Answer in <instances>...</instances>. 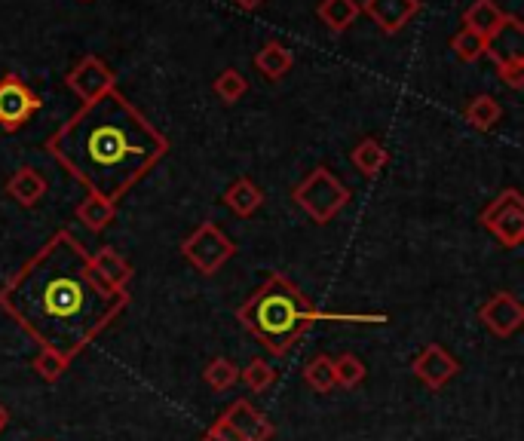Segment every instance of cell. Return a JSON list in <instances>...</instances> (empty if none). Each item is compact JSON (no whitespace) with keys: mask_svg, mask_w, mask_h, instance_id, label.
Returning a JSON list of instances; mask_svg holds the SVG:
<instances>
[{"mask_svg":"<svg viewBox=\"0 0 524 441\" xmlns=\"http://www.w3.org/2000/svg\"><path fill=\"white\" fill-rule=\"evenodd\" d=\"M129 304V291L111 288L92 267L71 230H59L0 288L4 310L40 350L74 362Z\"/></svg>","mask_w":524,"mask_h":441,"instance_id":"obj_1","label":"cell"},{"mask_svg":"<svg viewBox=\"0 0 524 441\" xmlns=\"http://www.w3.org/2000/svg\"><path fill=\"white\" fill-rule=\"evenodd\" d=\"M46 154L92 196L117 206L169 154V138L120 89H111L80 105L46 138Z\"/></svg>","mask_w":524,"mask_h":441,"instance_id":"obj_2","label":"cell"},{"mask_svg":"<svg viewBox=\"0 0 524 441\" xmlns=\"http://www.w3.org/2000/svg\"><path fill=\"white\" fill-rule=\"evenodd\" d=\"M240 325L264 343L270 356L292 353L298 337L319 322V310L310 304L307 294L279 273L267 276L261 288L252 291V298L236 313Z\"/></svg>","mask_w":524,"mask_h":441,"instance_id":"obj_3","label":"cell"},{"mask_svg":"<svg viewBox=\"0 0 524 441\" xmlns=\"http://www.w3.org/2000/svg\"><path fill=\"white\" fill-rule=\"evenodd\" d=\"M295 203L316 221V224H328L347 203H350V190L347 184L325 166L313 169L298 187H295Z\"/></svg>","mask_w":524,"mask_h":441,"instance_id":"obj_4","label":"cell"},{"mask_svg":"<svg viewBox=\"0 0 524 441\" xmlns=\"http://www.w3.org/2000/svg\"><path fill=\"white\" fill-rule=\"evenodd\" d=\"M482 227L503 245V249H518L524 242V200L515 187H506L500 196L482 209Z\"/></svg>","mask_w":524,"mask_h":441,"instance_id":"obj_5","label":"cell"},{"mask_svg":"<svg viewBox=\"0 0 524 441\" xmlns=\"http://www.w3.org/2000/svg\"><path fill=\"white\" fill-rule=\"evenodd\" d=\"M181 255L194 264L200 273L212 276L236 255V245H233L230 236L221 233V227L215 221H206L181 242Z\"/></svg>","mask_w":524,"mask_h":441,"instance_id":"obj_6","label":"cell"},{"mask_svg":"<svg viewBox=\"0 0 524 441\" xmlns=\"http://www.w3.org/2000/svg\"><path fill=\"white\" fill-rule=\"evenodd\" d=\"M485 56H491V62L500 71V80L509 89L524 86V25L518 16H509L506 28L488 40Z\"/></svg>","mask_w":524,"mask_h":441,"instance_id":"obj_7","label":"cell"},{"mask_svg":"<svg viewBox=\"0 0 524 441\" xmlns=\"http://www.w3.org/2000/svg\"><path fill=\"white\" fill-rule=\"evenodd\" d=\"M37 111H40V98L19 74L0 77V126L7 132H19L22 126L31 123Z\"/></svg>","mask_w":524,"mask_h":441,"instance_id":"obj_8","label":"cell"},{"mask_svg":"<svg viewBox=\"0 0 524 441\" xmlns=\"http://www.w3.org/2000/svg\"><path fill=\"white\" fill-rule=\"evenodd\" d=\"M65 83H68V89L80 98V105H86V102H92V98H99V95L117 89L114 71H111L99 56H83V59L71 68V74L65 77Z\"/></svg>","mask_w":524,"mask_h":441,"instance_id":"obj_9","label":"cell"},{"mask_svg":"<svg viewBox=\"0 0 524 441\" xmlns=\"http://www.w3.org/2000/svg\"><path fill=\"white\" fill-rule=\"evenodd\" d=\"M359 10L384 34H396L420 13V0H362Z\"/></svg>","mask_w":524,"mask_h":441,"instance_id":"obj_10","label":"cell"},{"mask_svg":"<svg viewBox=\"0 0 524 441\" xmlns=\"http://www.w3.org/2000/svg\"><path fill=\"white\" fill-rule=\"evenodd\" d=\"M479 319L485 322V328L497 337H509L521 328L524 322V307L518 304L515 294L509 291H497L494 298L479 310Z\"/></svg>","mask_w":524,"mask_h":441,"instance_id":"obj_11","label":"cell"},{"mask_svg":"<svg viewBox=\"0 0 524 441\" xmlns=\"http://www.w3.org/2000/svg\"><path fill=\"white\" fill-rule=\"evenodd\" d=\"M460 371V362L445 353V347H439V343H430L417 359H414V377L426 386V389H442L454 374Z\"/></svg>","mask_w":524,"mask_h":441,"instance_id":"obj_12","label":"cell"},{"mask_svg":"<svg viewBox=\"0 0 524 441\" xmlns=\"http://www.w3.org/2000/svg\"><path fill=\"white\" fill-rule=\"evenodd\" d=\"M221 420H224L236 435H240L243 441H270V435H273V423H270L261 411H255L252 402H246V399L233 402V405L221 414Z\"/></svg>","mask_w":524,"mask_h":441,"instance_id":"obj_13","label":"cell"},{"mask_svg":"<svg viewBox=\"0 0 524 441\" xmlns=\"http://www.w3.org/2000/svg\"><path fill=\"white\" fill-rule=\"evenodd\" d=\"M506 22H509V16L494 4V0H472V4L466 7V13H463V28H469L472 34H479L485 43L497 31H503Z\"/></svg>","mask_w":524,"mask_h":441,"instance_id":"obj_14","label":"cell"},{"mask_svg":"<svg viewBox=\"0 0 524 441\" xmlns=\"http://www.w3.org/2000/svg\"><path fill=\"white\" fill-rule=\"evenodd\" d=\"M46 190H50V184H46V178L37 169H31V166L16 169L13 178L7 181V193L13 196L19 206H25V209H34L43 200V196H46Z\"/></svg>","mask_w":524,"mask_h":441,"instance_id":"obj_15","label":"cell"},{"mask_svg":"<svg viewBox=\"0 0 524 441\" xmlns=\"http://www.w3.org/2000/svg\"><path fill=\"white\" fill-rule=\"evenodd\" d=\"M224 206L240 215V218H252L261 206H264V190L252 181V178H236L227 193H224Z\"/></svg>","mask_w":524,"mask_h":441,"instance_id":"obj_16","label":"cell"},{"mask_svg":"<svg viewBox=\"0 0 524 441\" xmlns=\"http://www.w3.org/2000/svg\"><path fill=\"white\" fill-rule=\"evenodd\" d=\"M89 258H92L95 273H99L111 288L126 291V285L132 282V267L123 255H117L114 249H108L105 245V249H99V252H89Z\"/></svg>","mask_w":524,"mask_h":441,"instance_id":"obj_17","label":"cell"},{"mask_svg":"<svg viewBox=\"0 0 524 441\" xmlns=\"http://www.w3.org/2000/svg\"><path fill=\"white\" fill-rule=\"evenodd\" d=\"M255 68L267 77V80H279L285 77L292 68H295V56H292V49L279 43V40H267L261 49H258V56H255Z\"/></svg>","mask_w":524,"mask_h":441,"instance_id":"obj_18","label":"cell"},{"mask_svg":"<svg viewBox=\"0 0 524 441\" xmlns=\"http://www.w3.org/2000/svg\"><path fill=\"white\" fill-rule=\"evenodd\" d=\"M359 13H362L359 0H319V7H316L319 22L335 34H344L359 19Z\"/></svg>","mask_w":524,"mask_h":441,"instance_id":"obj_19","label":"cell"},{"mask_svg":"<svg viewBox=\"0 0 524 441\" xmlns=\"http://www.w3.org/2000/svg\"><path fill=\"white\" fill-rule=\"evenodd\" d=\"M353 166L365 175V178H374L380 169H384L390 163V151L384 147V141H377V138H362L356 147H353V154H350Z\"/></svg>","mask_w":524,"mask_h":441,"instance_id":"obj_20","label":"cell"},{"mask_svg":"<svg viewBox=\"0 0 524 441\" xmlns=\"http://www.w3.org/2000/svg\"><path fill=\"white\" fill-rule=\"evenodd\" d=\"M463 117H466V123H469L472 129L491 132V129L503 120V108H500V102H497L494 95H475L472 102L466 105Z\"/></svg>","mask_w":524,"mask_h":441,"instance_id":"obj_21","label":"cell"},{"mask_svg":"<svg viewBox=\"0 0 524 441\" xmlns=\"http://www.w3.org/2000/svg\"><path fill=\"white\" fill-rule=\"evenodd\" d=\"M77 218L83 221V227L86 230H92V233H102L114 218H117V206L114 203H108V200H102V196H83V203L77 206Z\"/></svg>","mask_w":524,"mask_h":441,"instance_id":"obj_22","label":"cell"},{"mask_svg":"<svg viewBox=\"0 0 524 441\" xmlns=\"http://www.w3.org/2000/svg\"><path fill=\"white\" fill-rule=\"evenodd\" d=\"M212 89H215V95L221 98L224 105H233V102H240V98L249 92V80H246L240 71H236V68H224V71L215 77Z\"/></svg>","mask_w":524,"mask_h":441,"instance_id":"obj_23","label":"cell"},{"mask_svg":"<svg viewBox=\"0 0 524 441\" xmlns=\"http://www.w3.org/2000/svg\"><path fill=\"white\" fill-rule=\"evenodd\" d=\"M304 383L310 389H316V392H331V389H335L338 380H335V365H331V359L328 356L310 359V365L304 368Z\"/></svg>","mask_w":524,"mask_h":441,"instance_id":"obj_24","label":"cell"},{"mask_svg":"<svg viewBox=\"0 0 524 441\" xmlns=\"http://www.w3.org/2000/svg\"><path fill=\"white\" fill-rule=\"evenodd\" d=\"M203 380L212 392H227L236 380H240V368H236L230 359H215L209 362V368L203 371Z\"/></svg>","mask_w":524,"mask_h":441,"instance_id":"obj_25","label":"cell"},{"mask_svg":"<svg viewBox=\"0 0 524 441\" xmlns=\"http://www.w3.org/2000/svg\"><path fill=\"white\" fill-rule=\"evenodd\" d=\"M240 380L255 392H267L270 386H273V380H276V368L270 365V362H264V359H252L243 371H240Z\"/></svg>","mask_w":524,"mask_h":441,"instance_id":"obj_26","label":"cell"},{"mask_svg":"<svg viewBox=\"0 0 524 441\" xmlns=\"http://www.w3.org/2000/svg\"><path fill=\"white\" fill-rule=\"evenodd\" d=\"M485 40L479 34H472L469 28H460L454 37H451V49H454V56L460 62H475V59H482L485 56Z\"/></svg>","mask_w":524,"mask_h":441,"instance_id":"obj_27","label":"cell"},{"mask_svg":"<svg viewBox=\"0 0 524 441\" xmlns=\"http://www.w3.org/2000/svg\"><path fill=\"white\" fill-rule=\"evenodd\" d=\"M331 365H335L338 386H344V389H353V386H359L365 380V365L353 353H341L338 359H331Z\"/></svg>","mask_w":524,"mask_h":441,"instance_id":"obj_28","label":"cell"},{"mask_svg":"<svg viewBox=\"0 0 524 441\" xmlns=\"http://www.w3.org/2000/svg\"><path fill=\"white\" fill-rule=\"evenodd\" d=\"M68 359L65 356H59V353H53V350H40L37 353V359H34V371L43 377V380H59L65 371H68Z\"/></svg>","mask_w":524,"mask_h":441,"instance_id":"obj_29","label":"cell"},{"mask_svg":"<svg viewBox=\"0 0 524 441\" xmlns=\"http://www.w3.org/2000/svg\"><path fill=\"white\" fill-rule=\"evenodd\" d=\"M203 441H243V438L236 435V432H233V429H230V426H227L221 417H218V420L212 423V429L203 435Z\"/></svg>","mask_w":524,"mask_h":441,"instance_id":"obj_30","label":"cell"},{"mask_svg":"<svg viewBox=\"0 0 524 441\" xmlns=\"http://www.w3.org/2000/svg\"><path fill=\"white\" fill-rule=\"evenodd\" d=\"M233 4L240 7V10H246V13H255L258 7H264V4H267V0H233Z\"/></svg>","mask_w":524,"mask_h":441,"instance_id":"obj_31","label":"cell"},{"mask_svg":"<svg viewBox=\"0 0 524 441\" xmlns=\"http://www.w3.org/2000/svg\"><path fill=\"white\" fill-rule=\"evenodd\" d=\"M7 423H10V411H7L4 405H0V432L7 429Z\"/></svg>","mask_w":524,"mask_h":441,"instance_id":"obj_32","label":"cell"}]
</instances>
